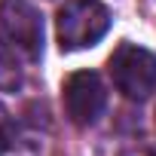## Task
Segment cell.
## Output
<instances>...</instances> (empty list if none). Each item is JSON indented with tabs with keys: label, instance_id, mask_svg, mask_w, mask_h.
Wrapping results in <instances>:
<instances>
[{
	"label": "cell",
	"instance_id": "6",
	"mask_svg": "<svg viewBox=\"0 0 156 156\" xmlns=\"http://www.w3.org/2000/svg\"><path fill=\"white\" fill-rule=\"evenodd\" d=\"M12 144H16V122H12L9 110L0 104V156L9 153V150H12Z\"/></svg>",
	"mask_w": 156,
	"mask_h": 156
},
{
	"label": "cell",
	"instance_id": "5",
	"mask_svg": "<svg viewBox=\"0 0 156 156\" xmlns=\"http://www.w3.org/2000/svg\"><path fill=\"white\" fill-rule=\"evenodd\" d=\"M22 89V67L16 49L0 40V92H19Z\"/></svg>",
	"mask_w": 156,
	"mask_h": 156
},
{
	"label": "cell",
	"instance_id": "7",
	"mask_svg": "<svg viewBox=\"0 0 156 156\" xmlns=\"http://www.w3.org/2000/svg\"><path fill=\"white\" fill-rule=\"evenodd\" d=\"M129 156H153V153H129Z\"/></svg>",
	"mask_w": 156,
	"mask_h": 156
},
{
	"label": "cell",
	"instance_id": "4",
	"mask_svg": "<svg viewBox=\"0 0 156 156\" xmlns=\"http://www.w3.org/2000/svg\"><path fill=\"white\" fill-rule=\"evenodd\" d=\"M61 101L73 126H92L107 107V89L95 70H76L61 86Z\"/></svg>",
	"mask_w": 156,
	"mask_h": 156
},
{
	"label": "cell",
	"instance_id": "1",
	"mask_svg": "<svg viewBox=\"0 0 156 156\" xmlns=\"http://www.w3.org/2000/svg\"><path fill=\"white\" fill-rule=\"evenodd\" d=\"M110 28V12L101 0H67L58 9L55 34L61 52H76L95 46Z\"/></svg>",
	"mask_w": 156,
	"mask_h": 156
},
{
	"label": "cell",
	"instance_id": "3",
	"mask_svg": "<svg viewBox=\"0 0 156 156\" xmlns=\"http://www.w3.org/2000/svg\"><path fill=\"white\" fill-rule=\"evenodd\" d=\"M0 40L22 58L40 61L43 55V16L28 0H0Z\"/></svg>",
	"mask_w": 156,
	"mask_h": 156
},
{
	"label": "cell",
	"instance_id": "2",
	"mask_svg": "<svg viewBox=\"0 0 156 156\" xmlns=\"http://www.w3.org/2000/svg\"><path fill=\"white\" fill-rule=\"evenodd\" d=\"M116 92L129 101H144L156 89V55L138 43H119L107 61Z\"/></svg>",
	"mask_w": 156,
	"mask_h": 156
}]
</instances>
